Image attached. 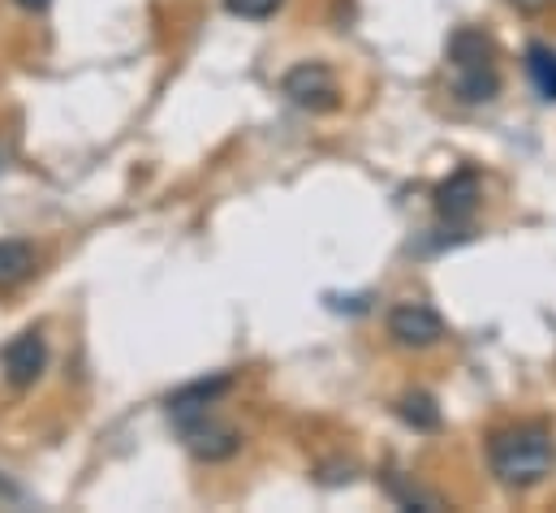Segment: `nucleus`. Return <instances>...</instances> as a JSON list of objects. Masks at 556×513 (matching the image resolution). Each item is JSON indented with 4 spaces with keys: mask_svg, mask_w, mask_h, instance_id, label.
Masks as SVG:
<instances>
[{
    "mask_svg": "<svg viewBox=\"0 0 556 513\" xmlns=\"http://www.w3.org/2000/svg\"><path fill=\"white\" fill-rule=\"evenodd\" d=\"M488 462L492 475L509 488V492H527L535 484H544L556 466V440L544 423H518L492 436L488 445Z\"/></svg>",
    "mask_w": 556,
    "mask_h": 513,
    "instance_id": "1",
    "label": "nucleus"
},
{
    "mask_svg": "<svg viewBox=\"0 0 556 513\" xmlns=\"http://www.w3.org/2000/svg\"><path fill=\"white\" fill-rule=\"evenodd\" d=\"M280 91H285L298 109H306V113H328V109L341 104L337 78H332V70L319 65V61H302V65H293V70L280 78Z\"/></svg>",
    "mask_w": 556,
    "mask_h": 513,
    "instance_id": "2",
    "label": "nucleus"
},
{
    "mask_svg": "<svg viewBox=\"0 0 556 513\" xmlns=\"http://www.w3.org/2000/svg\"><path fill=\"white\" fill-rule=\"evenodd\" d=\"M389 337L406 350H431L444 341V320L427 302H397L389 311Z\"/></svg>",
    "mask_w": 556,
    "mask_h": 513,
    "instance_id": "3",
    "label": "nucleus"
},
{
    "mask_svg": "<svg viewBox=\"0 0 556 513\" xmlns=\"http://www.w3.org/2000/svg\"><path fill=\"white\" fill-rule=\"evenodd\" d=\"M48 367V346H43V333L39 328H26L17 333L4 350H0V372L13 388H30Z\"/></svg>",
    "mask_w": 556,
    "mask_h": 513,
    "instance_id": "4",
    "label": "nucleus"
},
{
    "mask_svg": "<svg viewBox=\"0 0 556 513\" xmlns=\"http://www.w3.org/2000/svg\"><path fill=\"white\" fill-rule=\"evenodd\" d=\"M181 431H186V449L199 458V462H225L242 449V436L233 427H220L212 423L207 414H194V418H181Z\"/></svg>",
    "mask_w": 556,
    "mask_h": 513,
    "instance_id": "5",
    "label": "nucleus"
},
{
    "mask_svg": "<svg viewBox=\"0 0 556 513\" xmlns=\"http://www.w3.org/2000/svg\"><path fill=\"white\" fill-rule=\"evenodd\" d=\"M483 199V186H479V173L475 168H457L453 177H444L435 186V212L444 221H470L475 208Z\"/></svg>",
    "mask_w": 556,
    "mask_h": 513,
    "instance_id": "6",
    "label": "nucleus"
},
{
    "mask_svg": "<svg viewBox=\"0 0 556 513\" xmlns=\"http://www.w3.org/2000/svg\"><path fill=\"white\" fill-rule=\"evenodd\" d=\"M233 388V376H212V380H194V385H181L177 392H168V414L181 423V418H194V414H207V405H216V397H225Z\"/></svg>",
    "mask_w": 556,
    "mask_h": 513,
    "instance_id": "7",
    "label": "nucleus"
},
{
    "mask_svg": "<svg viewBox=\"0 0 556 513\" xmlns=\"http://www.w3.org/2000/svg\"><path fill=\"white\" fill-rule=\"evenodd\" d=\"M453 91H457L462 104H488V100H496V91H501V74H496L492 61H488V65L453 70Z\"/></svg>",
    "mask_w": 556,
    "mask_h": 513,
    "instance_id": "8",
    "label": "nucleus"
},
{
    "mask_svg": "<svg viewBox=\"0 0 556 513\" xmlns=\"http://www.w3.org/2000/svg\"><path fill=\"white\" fill-rule=\"evenodd\" d=\"M30 276H35V247L17 242V238H4L0 242V293H13Z\"/></svg>",
    "mask_w": 556,
    "mask_h": 513,
    "instance_id": "9",
    "label": "nucleus"
},
{
    "mask_svg": "<svg viewBox=\"0 0 556 513\" xmlns=\"http://www.w3.org/2000/svg\"><path fill=\"white\" fill-rule=\"evenodd\" d=\"M448 61L453 70H466V65H488L492 61V39L475 26H462L453 39H448Z\"/></svg>",
    "mask_w": 556,
    "mask_h": 513,
    "instance_id": "10",
    "label": "nucleus"
},
{
    "mask_svg": "<svg viewBox=\"0 0 556 513\" xmlns=\"http://www.w3.org/2000/svg\"><path fill=\"white\" fill-rule=\"evenodd\" d=\"M527 70H531V83L544 100H556V48L548 43H531L527 48Z\"/></svg>",
    "mask_w": 556,
    "mask_h": 513,
    "instance_id": "11",
    "label": "nucleus"
},
{
    "mask_svg": "<svg viewBox=\"0 0 556 513\" xmlns=\"http://www.w3.org/2000/svg\"><path fill=\"white\" fill-rule=\"evenodd\" d=\"M397 414H402V423H410L415 431H435V427H440V405H435L431 392H406V397L397 401Z\"/></svg>",
    "mask_w": 556,
    "mask_h": 513,
    "instance_id": "12",
    "label": "nucleus"
},
{
    "mask_svg": "<svg viewBox=\"0 0 556 513\" xmlns=\"http://www.w3.org/2000/svg\"><path fill=\"white\" fill-rule=\"evenodd\" d=\"M389 492H393L406 510H440V497H431V492H422V488H406L402 479H389Z\"/></svg>",
    "mask_w": 556,
    "mask_h": 513,
    "instance_id": "13",
    "label": "nucleus"
},
{
    "mask_svg": "<svg viewBox=\"0 0 556 513\" xmlns=\"http://www.w3.org/2000/svg\"><path fill=\"white\" fill-rule=\"evenodd\" d=\"M225 9L233 17H247V22H264L280 9V0H225Z\"/></svg>",
    "mask_w": 556,
    "mask_h": 513,
    "instance_id": "14",
    "label": "nucleus"
},
{
    "mask_svg": "<svg viewBox=\"0 0 556 513\" xmlns=\"http://www.w3.org/2000/svg\"><path fill=\"white\" fill-rule=\"evenodd\" d=\"M509 4H514L518 13H544V9L553 4V0H509Z\"/></svg>",
    "mask_w": 556,
    "mask_h": 513,
    "instance_id": "15",
    "label": "nucleus"
},
{
    "mask_svg": "<svg viewBox=\"0 0 556 513\" xmlns=\"http://www.w3.org/2000/svg\"><path fill=\"white\" fill-rule=\"evenodd\" d=\"M17 9H26V13H43L48 9V0H13Z\"/></svg>",
    "mask_w": 556,
    "mask_h": 513,
    "instance_id": "16",
    "label": "nucleus"
},
{
    "mask_svg": "<svg viewBox=\"0 0 556 513\" xmlns=\"http://www.w3.org/2000/svg\"><path fill=\"white\" fill-rule=\"evenodd\" d=\"M4 160H9V155H4V151H0V168H4Z\"/></svg>",
    "mask_w": 556,
    "mask_h": 513,
    "instance_id": "17",
    "label": "nucleus"
}]
</instances>
